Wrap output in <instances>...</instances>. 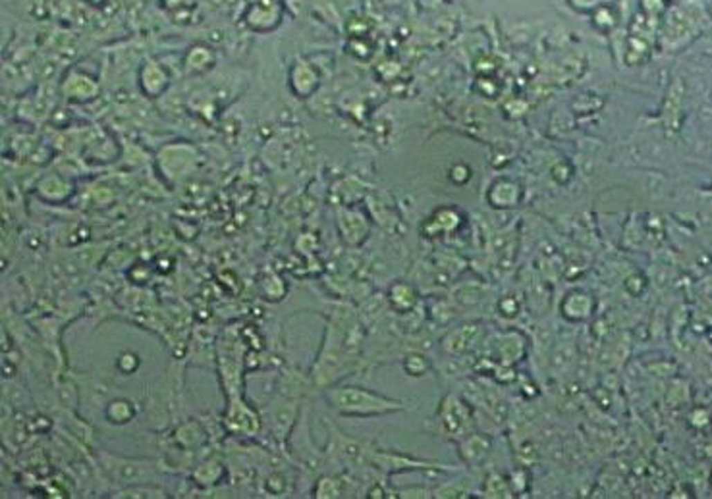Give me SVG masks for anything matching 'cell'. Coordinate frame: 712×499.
Masks as SVG:
<instances>
[{"label":"cell","mask_w":712,"mask_h":499,"mask_svg":"<svg viewBox=\"0 0 712 499\" xmlns=\"http://www.w3.org/2000/svg\"><path fill=\"white\" fill-rule=\"evenodd\" d=\"M326 395L334 409L348 417H371V415H384L390 410L402 409V405L398 401L386 399L367 390H359V388H336Z\"/></svg>","instance_id":"cell-1"},{"label":"cell","mask_w":712,"mask_h":499,"mask_svg":"<svg viewBox=\"0 0 712 499\" xmlns=\"http://www.w3.org/2000/svg\"><path fill=\"white\" fill-rule=\"evenodd\" d=\"M107 415H109V420H112V422L124 424V422H127V420L134 417V407H132V403L130 401L116 399V401H112V405H110L109 410H107Z\"/></svg>","instance_id":"cell-2"}]
</instances>
